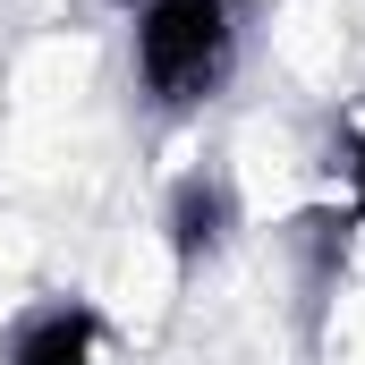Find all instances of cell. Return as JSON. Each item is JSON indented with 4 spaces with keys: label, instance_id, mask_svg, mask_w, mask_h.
Instances as JSON below:
<instances>
[{
    "label": "cell",
    "instance_id": "6da1fadb",
    "mask_svg": "<svg viewBox=\"0 0 365 365\" xmlns=\"http://www.w3.org/2000/svg\"><path fill=\"white\" fill-rule=\"evenodd\" d=\"M238 60V9L230 0H145L136 9V86L162 110L212 102Z\"/></svg>",
    "mask_w": 365,
    "mask_h": 365
},
{
    "label": "cell",
    "instance_id": "7a4b0ae2",
    "mask_svg": "<svg viewBox=\"0 0 365 365\" xmlns=\"http://www.w3.org/2000/svg\"><path fill=\"white\" fill-rule=\"evenodd\" d=\"M230 221H238V204H230V179H212V170H187L170 187V204H162V238H170V272H195L204 255H221V238H230Z\"/></svg>",
    "mask_w": 365,
    "mask_h": 365
},
{
    "label": "cell",
    "instance_id": "3957f363",
    "mask_svg": "<svg viewBox=\"0 0 365 365\" xmlns=\"http://www.w3.org/2000/svg\"><path fill=\"white\" fill-rule=\"evenodd\" d=\"M0 365H102V314L86 297H51V306L17 314Z\"/></svg>",
    "mask_w": 365,
    "mask_h": 365
},
{
    "label": "cell",
    "instance_id": "277c9868",
    "mask_svg": "<svg viewBox=\"0 0 365 365\" xmlns=\"http://www.w3.org/2000/svg\"><path fill=\"white\" fill-rule=\"evenodd\" d=\"M110 9H128V17H136V9H145V0H110Z\"/></svg>",
    "mask_w": 365,
    "mask_h": 365
},
{
    "label": "cell",
    "instance_id": "5b68a950",
    "mask_svg": "<svg viewBox=\"0 0 365 365\" xmlns=\"http://www.w3.org/2000/svg\"><path fill=\"white\" fill-rule=\"evenodd\" d=\"M357 170H365V145H357Z\"/></svg>",
    "mask_w": 365,
    "mask_h": 365
}]
</instances>
